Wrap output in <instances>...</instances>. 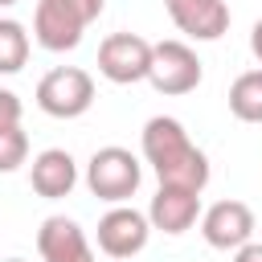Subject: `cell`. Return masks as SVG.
I'll return each mask as SVG.
<instances>
[{"instance_id": "ac0fdd59", "label": "cell", "mask_w": 262, "mask_h": 262, "mask_svg": "<svg viewBox=\"0 0 262 262\" xmlns=\"http://www.w3.org/2000/svg\"><path fill=\"white\" fill-rule=\"evenodd\" d=\"M250 53L262 61V16L254 20V29H250Z\"/></svg>"}, {"instance_id": "5b68a950", "label": "cell", "mask_w": 262, "mask_h": 262, "mask_svg": "<svg viewBox=\"0 0 262 262\" xmlns=\"http://www.w3.org/2000/svg\"><path fill=\"white\" fill-rule=\"evenodd\" d=\"M37 106L49 119H78L94 106V78L82 66H57L37 82Z\"/></svg>"}, {"instance_id": "8992f818", "label": "cell", "mask_w": 262, "mask_h": 262, "mask_svg": "<svg viewBox=\"0 0 262 262\" xmlns=\"http://www.w3.org/2000/svg\"><path fill=\"white\" fill-rule=\"evenodd\" d=\"M147 66H151V41L139 33H111L98 45V74L115 86H135L147 82Z\"/></svg>"}, {"instance_id": "8fae6325", "label": "cell", "mask_w": 262, "mask_h": 262, "mask_svg": "<svg viewBox=\"0 0 262 262\" xmlns=\"http://www.w3.org/2000/svg\"><path fill=\"white\" fill-rule=\"evenodd\" d=\"M37 254L41 262H94L86 229L74 217H45L37 229Z\"/></svg>"}, {"instance_id": "2e32d148", "label": "cell", "mask_w": 262, "mask_h": 262, "mask_svg": "<svg viewBox=\"0 0 262 262\" xmlns=\"http://www.w3.org/2000/svg\"><path fill=\"white\" fill-rule=\"evenodd\" d=\"M20 115H25L20 98L12 90H0V127H20Z\"/></svg>"}, {"instance_id": "277c9868", "label": "cell", "mask_w": 262, "mask_h": 262, "mask_svg": "<svg viewBox=\"0 0 262 262\" xmlns=\"http://www.w3.org/2000/svg\"><path fill=\"white\" fill-rule=\"evenodd\" d=\"M201 78H205V66H201L192 45H184V41H156L151 45L147 82H151L156 94H168V98L192 94L201 86Z\"/></svg>"}, {"instance_id": "9c48e42d", "label": "cell", "mask_w": 262, "mask_h": 262, "mask_svg": "<svg viewBox=\"0 0 262 262\" xmlns=\"http://www.w3.org/2000/svg\"><path fill=\"white\" fill-rule=\"evenodd\" d=\"M172 25L192 41H221L229 33V4L225 0H164Z\"/></svg>"}, {"instance_id": "9a60e30c", "label": "cell", "mask_w": 262, "mask_h": 262, "mask_svg": "<svg viewBox=\"0 0 262 262\" xmlns=\"http://www.w3.org/2000/svg\"><path fill=\"white\" fill-rule=\"evenodd\" d=\"M29 160V135L20 127H0V172H16Z\"/></svg>"}, {"instance_id": "7c38bea8", "label": "cell", "mask_w": 262, "mask_h": 262, "mask_svg": "<svg viewBox=\"0 0 262 262\" xmlns=\"http://www.w3.org/2000/svg\"><path fill=\"white\" fill-rule=\"evenodd\" d=\"M29 184H33V192L45 196V201L70 196L74 184H78V164H74V156H70L66 147H45V151H37L33 164H29Z\"/></svg>"}, {"instance_id": "5bb4252c", "label": "cell", "mask_w": 262, "mask_h": 262, "mask_svg": "<svg viewBox=\"0 0 262 262\" xmlns=\"http://www.w3.org/2000/svg\"><path fill=\"white\" fill-rule=\"evenodd\" d=\"M29 29L12 16H0V74H20L25 61H29Z\"/></svg>"}, {"instance_id": "52a82bcc", "label": "cell", "mask_w": 262, "mask_h": 262, "mask_svg": "<svg viewBox=\"0 0 262 262\" xmlns=\"http://www.w3.org/2000/svg\"><path fill=\"white\" fill-rule=\"evenodd\" d=\"M151 237V225H147V213L131 209V205H115L98 217V250L111 258V262H131Z\"/></svg>"}, {"instance_id": "6da1fadb", "label": "cell", "mask_w": 262, "mask_h": 262, "mask_svg": "<svg viewBox=\"0 0 262 262\" xmlns=\"http://www.w3.org/2000/svg\"><path fill=\"white\" fill-rule=\"evenodd\" d=\"M139 147H143V160L151 164V172L160 176V184H172V188H192V192H205L209 184V156L188 139L184 123L172 119V115H156L143 123V135H139Z\"/></svg>"}, {"instance_id": "4fadbf2b", "label": "cell", "mask_w": 262, "mask_h": 262, "mask_svg": "<svg viewBox=\"0 0 262 262\" xmlns=\"http://www.w3.org/2000/svg\"><path fill=\"white\" fill-rule=\"evenodd\" d=\"M229 111L242 123H262V70H246L229 86Z\"/></svg>"}, {"instance_id": "e0dca14e", "label": "cell", "mask_w": 262, "mask_h": 262, "mask_svg": "<svg viewBox=\"0 0 262 262\" xmlns=\"http://www.w3.org/2000/svg\"><path fill=\"white\" fill-rule=\"evenodd\" d=\"M233 262H262V246L258 242H246L242 250H233Z\"/></svg>"}, {"instance_id": "ffe728a7", "label": "cell", "mask_w": 262, "mask_h": 262, "mask_svg": "<svg viewBox=\"0 0 262 262\" xmlns=\"http://www.w3.org/2000/svg\"><path fill=\"white\" fill-rule=\"evenodd\" d=\"M4 262H25V258H4Z\"/></svg>"}, {"instance_id": "3957f363", "label": "cell", "mask_w": 262, "mask_h": 262, "mask_svg": "<svg viewBox=\"0 0 262 262\" xmlns=\"http://www.w3.org/2000/svg\"><path fill=\"white\" fill-rule=\"evenodd\" d=\"M139 180H143V164L139 156H131L127 147H98L86 164V188L106 201V205H123L139 192Z\"/></svg>"}, {"instance_id": "7a4b0ae2", "label": "cell", "mask_w": 262, "mask_h": 262, "mask_svg": "<svg viewBox=\"0 0 262 262\" xmlns=\"http://www.w3.org/2000/svg\"><path fill=\"white\" fill-rule=\"evenodd\" d=\"M106 0H37L33 41L49 53H70L82 45V33L102 16Z\"/></svg>"}, {"instance_id": "30bf717a", "label": "cell", "mask_w": 262, "mask_h": 262, "mask_svg": "<svg viewBox=\"0 0 262 262\" xmlns=\"http://www.w3.org/2000/svg\"><path fill=\"white\" fill-rule=\"evenodd\" d=\"M196 221H201V192L160 184V192L147 205V225L168 233V237H176V233H188Z\"/></svg>"}, {"instance_id": "d6986e66", "label": "cell", "mask_w": 262, "mask_h": 262, "mask_svg": "<svg viewBox=\"0 0 262 262\" xmlns=\"http://www.w3.org/2000/svg\"><path fill=\"white\" fill-rule=\"evenodd\" d=\"M12 4H20V0H0V8H12Z\"/></svg>"}, {"instance_id": "ba28073f", "label": "cell", "mask_w": 262, "mask_h": 262, "mask_svg": "<svg viewBox=\"0 0 262 262\" xmlns=\"http://www.w3.org/2000/svg\"><path fill=\"white\" fill-rule=\"evenodd\" d=\"M201 237L213 250H242L254 237V209L246 201H217L201 213Z\"/></svg>"}]
</instances>
